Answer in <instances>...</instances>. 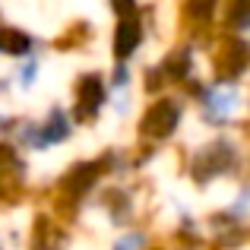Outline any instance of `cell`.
<instances>
[{"mask_svg":"<svg viewBox=\"0 0 250 250\" xmlns=\"http://www.w3.org/2000/svg\"><path fill=\"white\" fill-rule=\"evenodd\" d=\"M0 48H3V35H0Z\"/></svg>","mask_w":250,"mask_h":250,"instance_id":"obj_5","label":"cell"},{"mask_svg":"<svg viewBox=\"0 0 250 250\" xmlns=\"http://www.w3.org/2000/svg\"><path fill=\"white\" fill-rule=\"evenodd\" d=\"M140 22H133V19H124L121 25H117V35H114V54L117 57H130L136 51V44H140Z\"/></svg>","mask_w":250,"mask_h":250,"instance_id":"obj_2","label":"cell"},{"mask_svg":"<svg viewBox=\"0 0 250 250\" xmlns=\"http://www.w3.org/2000/svg\"><path fill=\"white\" fill-rule=\"evenodd\" d=\"M104 98V89H102V80H95V76H85V80L80 83V102L85 104V111H95L98 104H102Z\"/></svg>","mask_w":250,"mask_h":250,"instance_id":"obj_3","label":"cell"},{"mask_svg":"<svg viewBox=\"0 0 250 250\" xmlns=\"http://www.w3.org/2000/svg\"><path fill=\"white\" fill-rule=\"evenodd\" d=\"M3 48L10 51V54H25V51L32 48V42L25 35H19V32H6L3 35Z\"/></svg>","mask_w":250,"mask_h":250,"instance_id":"obj_4","label":"cell"},{"mask_svg":"<svg viewBox=\"0 0 250 250\" xmlns=\"http://www.w3.org/2000/svg\"><path fill=\"white\" fill-rule=\"evenodd\" d=\"M177 117H181V111H177L174 102H159V104H155V108L146 114L143 130H146L149 136H168L171 130L177 127Z\"/></svg>","mask_w":250,"mask_h":250,"instance_id":"obj_1","label":"cell"}]
</instances>
